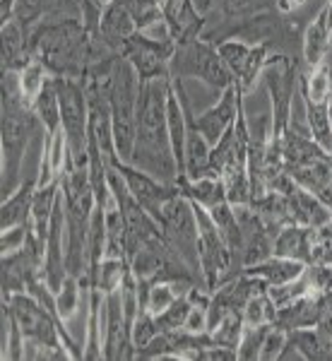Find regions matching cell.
<instances>
[{"instance_id":"1","label":"cell","mask_w":332,"mask_h":361,"mask_svg":"<svg viewBox=\"0 0 332 361\" xmlns=\"http://www.w3.org/2000/svg\"><path fill=\"white\" fill-rule=\"evenodd\" d=\"M168 87H171V78L147 80L140 85L135 147H133L130 164L152 173L164 183H178L180 171L173 157L166 116Z\"/></svg>"},{"instance_id":"2","label":"cell","mask_w":332,"mask_h":361,"mask_svg":"<svg viewBox=\"0 0 332 361\" xmlns=\"http://www.w3.org/2000/svg\"><path fill=\"white\" fill-rule=\"evenodd\" d=\"M32 56L44 63L54 78H78L94 63L109 56H118L85 27L82 20H54L42 22L29 32Z\"/></svg>"},{"instance_id":"3","label":"cell","mask_w":332,"mask_h":361,"mask_svg":"<svg viewBox=\"0 0 332 361\" xmlns=\"http://www.w3.org/2000/svg\"><path fill=\"white\" fill-rule=\"evenodd\" d=\"M3 121H0V149H3V180L0 190L8 197L25 180L22 166L27 159V147L37 130H44L34 109L25 102L20 87V73L3 70Z\"/></svg>"},{"instance_id":"4","label":"cell","mask_w":332,"mask_h":361,"mask_svg":"<svg viewBox=\"0 0 332 361\" xmlns=\"http://www.w3.org/2000/svg\"><path fill=\"white\" fill-rule=\"evenodd\" d=\"M140 78L135 68L123 56L116 58L109 82V106H111V128H113L116 154L121 161H130L135 147L137 128V102H140Z\"/></svg>"},{"instance_id":"5","label":"cell","mask_w":332,"mask_h":361,"mask_svg":"<svg viewBox=\"0 0 332 361\" xmlns=\"http://www.w3.org/2000/svg\"><path fill=\"white\" fill-rule=\"evenodd\" d=\"M3 301H8L10 311L25 333V359H70L61 335V325L49 308L39 304L29 292L13 294Z\"/></svg>"},{"instance_id":"6","label":"cell","mask_w":332,"mask_h":361,"mask_svg":"<svg viewBox=\"0 0 332 361\" xmlns=\"http://www.w3.org/2000/svg\"><path fill=\"white\" fill-rule=\"evenodd\" d=\"M168 75L178 80H200V82H205L209 90L219 92V94L229 85H234V75L229 73L226 63L221 61L217 44H212L205 37H188L176 42Z\"/></svg>"},{"instance_id":"7","label":"cell","mask_w":332,"mask_h":361,"mask_svg":"<svg viewBox=\"0 0 332 361\" xmlns=\"http://www.w3.org/2000/svg\"><path fill=\"white\" fill-rule=\"evenodd\" d=\"M61 97V128L68 137L70 164H90V99L78 78H54Z\"/></svg>"},{"instance_id":"8","label":"cell","mask_w":332,"mask_h":361,"mask_svg":"<svg viewBox=\"0 0 332 361\" xmlns=\"http://www.w3.org/2000/svg\"><path fill=\"white\" fill-rule=\"evenodd\" d=\"M159 224H161V231H164L166 243L190 265V270L195 272L200 284L205 287V279H202V270H200V258H197V222H195V212L188 197L183 193L173 195L164 205V209H161Z\"/></svg>"},{"instance_id":"9","label":"cell","mask_w":332,"mask_h":361,"mask_svg":"<svg viewBox=\"0 0 332 361\" xmlns=\"http://www.w3.org/2000/svg\"><path fill=\"white\" fill-rule=\"evenodd\" d=\"M176 42L171 37H149L147 32H135L128 44L123 46L121 56L135 68L140 82L159 78H171L168 66H171Z\"/></svg>"},{"instance_id":"10","label":"cell","mask_w":332,"mask_h":361,"mask_svg":"<svg viewBox=\"0 0 332 361\" xmlns=\"http://www.w3.org/2000/svg\"><path fill=\"white\" fill-rule=\"evenodd\" d=\"M217 51L243 94H250V90L258 82V78H263V70L275 56L270 44H248L243 39H224L217 44Z\"/></svg>"},{"instance_id":"11","label":"cell","mask_w":332,"mask_h":361,"mask_svg":"<svg viewBox=\"0 0 332 361\" xmlns=\"http://www.w3.org/2000/svg\"><path fill=\"white\" fill-rule=\"evenodd\" d=\"M111 166L116 169V171L121 173V178L125 180L128 190H130V195L135 197V200L147 209L149 214L159 222L161 217V209L168 200H171L173 195L180 193V185L178 183H164V180L154 178L152 173L142 171V169L133 166L130 161H111Z\"/></svg>"},{"instance_id":"12","label":"cell","mask_w":332,"mask_h":361,"mask_svg":"<svg viewBox=\"0 0 332 361\" xmlns=\"http://www.w3.org/2000/svg\"><path fill=\"white\" fill-rule=\"evenodd\" d=\"M42 277L46 279L54 292L63 287L68 277V267H66V205H63V193L58 197L54 217H51L49 226V236H46V246H44V272Z\"/></svg>"},{"instance_id":"13","label":"cell","mask_w":332,"mask_h":361,"mask_svg":"<svg viewBox=\"0 0 332 361\" xmlns=\"http://www.w3.org/2000/svg\"><path fill=\"white\" fill-rule=\"evenodd\" d=\"M241 104H243V92L238 90V85H229L221 92L219 102L214 106H209L207 111H202L200 116H195V126L202 133V137L209 142V147L219 142L221 135L236 123L238 114H241Z\"/></svg>"},{"instance_id":"14","label":"cell","mask_w":332,"mask_h":361,"mask_svg":"<svg viewBox=\"0 0 332 361\" xmlns=\"http://www.w3.org/2000/svg\"><path fill=\"white\" fill-rule=\"evenodd\" d=\"M102 328H104V359L118 361V359H135V349L125 333V318L123 306H121V292L106 294L102 313Z\"/></svg>"},{"instance_id":"15","label":"cell","mask_w":332,"mask_h":361,"mask_svg":"<svg viewBox=\"0 0 332 361\" xmlns=\"http://www.w3.org/2000/svg\"><path fill=\"white\" fill-rule=\"evenodd\" d=\"M27 32L42 22L82 20V0H17L15 17Z\"/></svg>"},{"instance_id":"16","label":"cell","mask_w":332,"mask_h":361,"mask_svg":"<svg viewBox=\"0 0 332 361\" xmlns=\"http://www.w3.org/2000/svg\"><path fill=\"white\" fill-rule=\"evenodd\" d=\"M332 44V29L328 25V15H325V3L320 5L318 15L304 29V37H301V66L313 70L320 63L328 61Z\"/></svg>"},{"instance_id":"17","label":"cell","mask_w":332,"mask_h":361,"mask_svg":"<svg viewBox=\"0 0 332 361\" xmlns=\"http://www.w3.org/2000/svg\"><path fill=\"white\" fill-rule=\"evenodd\" d=\"M137 32L135 22H133L130 13L125 10V5L121 0H113L111 5H106L102 13V22H99V39L106 44L109 51L121 56L123 46L128 44V39Z\"/></svg>"},{"instance_id":"18","label":"cell","mask_w":332,"mask_h":361,"mask_svg":"<svg viewBox=\"0 0 332 361\" xmlns=\"http://www.w3.org/2000/svg\"><path fill=\"white\" fill-rule=\"evenodd\" d=\"M37 188H39V171L27 176L13 193L3 197V205H0V229L5 231V229H13L17 224L29 222Z\"/></svg>"},{"instance_id":"19","label":"cell","mask_w":332,"mask_h":361,"mask_svg":"<svg viewBox=\"0 0 332 361\" xmlns=\"http://www.w3.org/2000/svg\"><path fill=\"white\" fill-rule=\"evenodd\" d=\"M318 229L301 224H287L279 229L275 238V255L291 260H301L306 265H313V246H316Z\"/></svg>"},{"instance_id":"20","label":"cell","mask_w":332,"mask_h":361,"mask_svg":"<svg viewBox=\"0 0 332 361\" xmlns=\"http://www.w3.org/2000/svg\"><path fill=\"white\" fill-rule=\"evenodd\" d=\"M287 195L291 202V217H294V224L313 226V229H323V226L330 224L332 209L325 205L316 193H311V190H306L294 183V188H291Z\"/></svg>"},{"instance_id":"21","label":"cell","mask_w":332,"mask_h":361,"mask_svg":"<svg viewBox=\"0 0 332 361\" xmlns=\"http://www.w3.org/2000/svg\"><path fill=\"white\" fill-rule=\"evenodd\" d=\"M320 308H323V296L320 294L299 296V299L291 301V304L277 308V316L272 325L287 330V333L299 330V328H313L320 316Z\"/></svg>"},{"instance_id":"22","label":"cell","mask_w":332,"mask_h":361,"mask_svg":"<svg viewBox=\"0 0 332 361\" xmlns=\"http://www.w3.org/2000/svg\"><path fill=\"white\" fill-rule=\"evenodd\" d=\"M306 263L301 260H291V258H282V255L272 253L270 258L263 260V263H255L243 267L241 272H246L250 277H260L267 287H279V284L294 282L296 277H301L306 272Z\"/></svg>"},{"instance_id":"23","label":"cell","mask_w":332,"mask_h":361,"mask_svg":"<svg viewBox=\"0 0 332 361\" xmlns=\"http://www.w3.org/2000/svg\"><path fill=\"white\" fill-rule=\"evenodd\" d=\"M0 37H3V70L20 73L34 58L32 44H29V32L17 20H10L3 25Z\"/></svg>"},{"instance_id":"24","label":"cell","mask_w":332,"mask_h":361,"mask_svg":"<svg viewBox=\"0 0 332 361\" xmlns=\"http://www.w3.org/2000/svg\"><path fill=\"white\" fill-rule=\"evenodd\" d=\"M178 185H180V193L188 197V200L197 202V205H202L205 209H212L219 202H226V188H224V180L219 176H205L197 180H188L180 176Z\"/></svg>"},{"instance_id":"25","label":"cell","mask_w":332,"mask_h":361,"mask_svg":"<svg viewBox=\"0 0 332 361\" xmlns=\"http://www.w3.org/2000/svg\"><path fill=\"white\" fill-rule=\"evenodd\" d=\"M250 207L260 214L263 219H267L270 224L275 226H287L294 224V217H291V202L289 195L279 193V190H265L263 195L253 197Z\"/></svg>"},{"instance_id":"26","label":"cell","mask_w":332,"mask_h":361,"mask_svg":"<svg viewBox=\"0 0 332 361\" xmlns=\"http://www.w3.org/2000/svg\"><path fill=\"white\" fill-rule=\"evenodd\" d=\"M130 272V263L125 258H104L97 270L87 272L90 287H99L104 294L118 292L125 275Z\"/></svg>"},{"instance_id":"27","label":"cell","mask_w":332,"mask_h":361,"mask_svg":"<svg viewBox=\"0 0 332 361\" xmlns=\"http://www.w3.org/2000/svg\"><path fill=\"white\" fill-rule=\"evenodd\" d=\"M34 114H37L39 123L46 130V135L56 133L61 128V97H58V87H56V80L51 78L46 82L44 92L37 97V102L32 104Z\"/></svg>"},{"instance_id":"28","label":"cell","mask_w":332,"mask_h":361,"mask_svg":"<svg viewBox=\"0 0 332 361\" xmlns=\"http://www.w3.org/2000/svg\"><path fill=\"white\" fill-rule=\"evenodd\" d=\"M130 13L137 32H149L164 22V0H121Z\"/></svg>"},{"instance_id":"29","label":"cell","mask_w":332,"mask_h":361,"mask_svg":"<svg viewBox=\"0 0 332 361\" xmlns=\"http://www.w3.org/2000/svg\"><path fill=\"white\" fill-rule=\"evenodd\" d=\"M289 340L294 342L296 349L301 352V357L306 361H323V359H332V345L325 342L323 337L316 333V328H299L291 330Z\"/></svg>"},{"instance_id":"30","label":"cell","mask_w":332,"mask_h":361,"mask_svg":"<svg viewBox=\"0 0 332 361\" xmlns=\"http://www.w3.org/2000/svg\"><path fill=\"white\" fill-rule=\"evenodd\" d=\"M275 316H277V306L267 289L250 296L248 304L243 306V311H241V318H243V325H246V328L272 325L275 323Z\"/></svg>"},{"instance_id":"31","label":"cell","mask_w":332,"mask_h":361,"mask_svg":"<svg viewBox=\"0 0 332 361\" xmlns=\"http://www.w3.org/2000/svg\"><path fill=\"white\" fill-rule=\"evenodd\" d=\"M304 104H306V121H308L311 137L330 154V149H332V128H330V114H328L330 102L328 104H313V102H306L304 99Z\"/></svg>"},{"instance_id":"32","label":"cell","mask_w":332,"mask_h":361,"mask_svg":"<svg viewBox=\"0 0 332 361\" xmlns=\"http://www.w3.org/2000/svg\"><path fill=\"white\" fill-rule=\"evenodd\" d=\"M51 78H54V75L46 70V66L39 61V58H32V61L20 70V87H22V94H25V102L29 106L37 102V97L44 92V87Z\"/></svg>"},{"instance_id":"33","label":"cell","mask_w":332,"mask_h":361,"mask_svg":"<svg viewBox=\"0 0 332 361\" xmlns=\"http://www.w3.org/2000/svg\"><path fill=\"white\" fill-rule=\"evenodd\" d=\"M243 328H246V325H243L241 313H229L226 318H221V323L217 328L209 330V335H212L214 345L229 347V349H236L238 352V342H241Z\"/></svg>"},{"instance_id":"34","label":"cell","mask_w":332,"mask_h":361,"mask_svg":"<svg viewBox=\"0 0 332 361\" xmlns=\"http://www.w3.org/2000/svg\"><path fill=\"white\" fill-rule=\"evenodd\" d=\"M190 296H178L171 306L166 308L164 313L156 316V325H159L161 333H178V330L185 328V320H188V313H190Z\"/></svg>"},{"instance_id":"35","label":"cell","mask_w":332,"mask_h":361,"mask_svg":"<svg viewBox=\"0 0 332 361\" xmlns=\"http://www.w3.org/2000/svg\"><path fill=\"white\" fill-rule=\"evenodd\" d=\"M159 333H161V330H159V325H156V316H154V313L140 311L135 325H133V335H130V342H133V349H135V354L142 347H147Z\"/></svg>"},{"instance_id":"36","label":"cell","mask_w":332,"mask_h":361,"mask_svg":"<svg viewBox=\"0 0 332 361\" xmlns=\"http://www.w3.org/2000/svg\"><path fill=\"white\" fill-rule=\"evenodd\" d=\"M270 330V325H258V328H243L241 342H238V359L253 361L260 359V349H263L265 335Z\"/></svg>"},{"instance_id":"37","label":"cell","mask_w":332,"mask_h":361,"mask_svg":"<svg viewBox=\"0 0 332 361\" xmlns=\"http://www.w3.org/2000/svg\"><path fill=\"white\" fill-rule=\"evenodd\" d=\"M178 296H180L178 289L173 287L171 282H152L149 294H147V311L154 313V316H159V313H164Z\"/></svg>"},{"instance_id":"38","label":"cell","mask_w":332,"mask_h":361,"mask_svg":"<svg viewBox=\"0 0 332 361\" xmlns=\"http://www.w3.org/2000/svg\"><path fill=\"white\" fill-rule=\"evenodd\" d=\"M29 234H32V222L17 224L13 229H5L3 236H0V250H3V255L25 248L29 241Z\"/></svg>"},{"instance_id":"39","label":"cell","mask_w":332,"mask_h":361,"mask_svg":"<svg viewBox=\"0 0 332 361\" xmlns=\"http://www.w3.org/2000/svg\"><path fill=\"white\" fill-rule=\"evenodd\" d=\"M287 340H289L287 330L270 325V330H267V335H265V342H263V349H260V359H263V361L279 359V354H282V349H284V345H287Z\"/></svg>"},{"instance_id":"40","label":"cell","mask_w":332,"mask_h":361,"mask_svg":"<svg viewBox=\"0 0 332 361\" xmlns=\"http://www.w3.org/2000/svg\"><path fill=\"white\" fill-rule=\"evenodd\" d=\"M308 0H275V8L279 13H294V10L304 8Z\"/></svg>"},{"instance_id":"41","label":"cell","mask_w":332,"mask_h":361,"mask_svg":"<svg viewBox=\"0 0 332 361\" xmlns=\"http://www.w3.org/2000/svg\"><path fill=\"white\" fill-rule=\"evenodd\" d=\"M325 15H328V25L332 29V0H325Z\"/></svg>"},{"instance_id":"42","label":"cell","mask_w":332,"mask_h":361,"mask_svg":"<svg viewBox=\"0 0 332 361\" xmlns=\"http://www.w3.org/2000/svg\"><path fill=\"white\" fill-rule=\"evenodd\" d=\"M328 114H330V128H332V99H330V104H328Z\"/></svg>"},{"instance_id":"43","label":"cell","mask_w":332,"mask_h":361,"mask_svg":"<svg viewBox=\"0 0 332 361\" xmlns=\"http://www.w3.org/2000/svg\"><path fill=\"white\" fill-rule=\"evenodd\" d=\"M330 159H332V149H330Z\"/></svg>"},{"instance_id":"44","label":"cell","mask_w":332,"mask_h":361,"mask_svg":"<svg viewBox=\"0 0 332 361\" xmlns=\"http://www.w3.org/2000/svg\"><path fill=\"white\" fill-rule=\"evenodd\" d=\"M330 267H332V265H330Z\"/></svg>"}]
</instances>
